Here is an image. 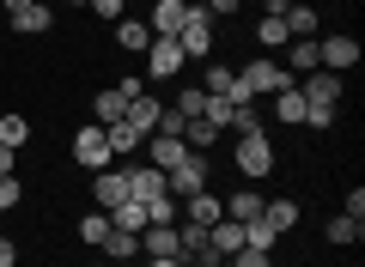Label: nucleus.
I'll return each instance as SVG.
<instances>
[{
	"instance_id": "26",
	"label": "nucleus",
	"mask_w": 365,
	"mask_h": 267,
	"mask_svg": "<svg viewBox=\"0 0 365 267\" xmlns=\"http://www.w3.org/2000/svg\"><path fill=\"white\" fill-rule=\"evenodd\" d=\"M280 19H287L292 37H317V25H323V19H317V6H287Z\"/></svg>"
},
{
	"instance_id": "16",
	"label": "nucleus",
	"mask_w": 365,
	"mask_h": 267,
	"mask_svg": "<svg viewBox=\"0 0 365 267\" xmlns=\"http://www.w3.org/2000/svg\"><path fill=\"white\" fill-rule=\"evenodd\" d=\"M225 219H237V225L262 219V194L256 189H232V194H225Z\"/></svg>"
},
{
	"instance_id": "4",
	"label": "nucleus",
	"mask_w": 365,
	"mask_h": 267,
	"mask_svg": "<svg viewBox=\"0 0 365 267\" xmlns=\"http://www.w3.org/2000/svg\"><path fill=\"white\" fill-rule=\"evenodd\" d=\"M110 158H116V152H110V134H104L98 122L73 134V164H86V170H110Z\"/></svg>"
},
{
	"instance_id": "42",
	"label": "nucleus",
	"mask_w": 365,
	"mask_h": 267,
	"mask_svg": "<svg viewBox=\"0 0 365 267\" xmlns=\"http://www.w3.org/2000/svg\"><path fill=\"white\" fill-rule=\"evenodd\" d=\"M146 267H182L177 255H146Z\"/></svg>"
},
{
	"instance_id": "18",
	"label": "nucleus",
	"mask_w": 365,
	"mask_h": 267,
	"mask_svg": "<svg viewBox=\"0 0 365 267\" xmlns=\"http://www.w3.org/2000/svg\"><path fill=\"white\" fill-rule=\"evenodd\" d=\"M274 115H280L287 127H304V91H299V85L274 91Z\"/></svg>"
},
{
	"instance_id": "34",
	"label": "nucleus",
	"mask_w": 365,
	"mask_h": 267,
	"mask_svg": "<svg viewBox=\"0 0 365 267\" xmlns=\"http://www.w3.org/2000/svg\"><path fill=\"white\" fill-rule=\"evenodd\" d=\"M182 127H189V115H177V110H158L153 134H170V140H182Z\"/></svg>"
},
{
	"instance_id": "12",
	"label": "nucleus",
	"mask_w": 365,
	"mask_h": 267,
	"mask_svg": "<svg viewBox=\"0 0 365 267\" xmlns=\"http://www.w3.org/2000/svg\"><path fill=\"white\" fill-rule=\"evenodd\" d=\"M182 219H189V225H213V219H225V201H220L213 189H201V194L182 201Z\"/></svg>"
},
{
	"instance_id": "28",
	"label": "nucleus",
	"mask_w": 365,
	"mask_h": 267,
	"mask_svg": "<svg viewBox=\"0 0 365 267\" xmlns=\"http://www.w3.org/2000/svg\"><path fill=\"white\" fill-rule=\"evenodd\" d=\"M104 237H110V213H86V219H79V243L104 249Z\"/></svg>"
},
{
	"instance_id": "6",
	"label": "nucleus",
	"mask_w": 365,
	"mask_h": 267,
	"mask_svg": "<svg viewBox=\"0 0 365 267\" xmlns=\"http://www.w3.org/2000/svg\"><path fill=\"white\" fill-rule=\"evenodd\" d=\"M91 201H98V213L134 201V194H128V170H91Z\"/></svg>"
},
{
	"instance_id": "46",
	"label": "nucleus",
	"mask_w": 365,
	"mask_h": 267,
	"mask_svg": "<svg viewBox=\"0 0 365 267\" xmlns=\"http://www.w3.org/2000/svg\"><path fill=\"white\" fill-rule=\"evenodd\" d=\"M67 6H86V0H67Z\"/></svg>"
},
{
	"instance_id": "21",
	"label": "nucleus",
	"mask_w": 365,
	"mask_h": 267,
	"mask_svg": "<svg viewBox=\"0 0 365 267\" xmlns=\"http://www.w3.org/2000/svg\"><path fill=\"white\" fill-rule=\"evenodd\" d=\"M104 255H110V261H134V255H140V231H116V225H110Z\"/></svg>"
},
{
	"instance_id": "44",
	"label": "nucleus",
	"mask_w": 365,
	"mask_h": 267,
	"mask_svg": "<svg viewBox=\"0 0 365 267\" xmlns=\"http://www.w3.org/2000/svg\"><path fill=\"white\" fill-rule=\"evenodd\" d=\"M0 6H6V13H19V6H31V0H0Z\"/></svg>"
},
{
	"instance_id": "41",
	"label": "nucleus",
	"mask_w": 365,
	"mask_h": 267,
	"mask_svg": "<svg viewBox=\"0 0 365 267\" xmlns=\"http://www.w3.org/2000/svg\"><path fill=\"white\" fill-rule=\"evenodd\" d=\"M19 261V249H13V237H0V267H13Z\"/></svg>"
},
{
	"instance_id": "10",
	"label": "nucleus",
	"mask_w": 365,
	"mask_h": 267,
	"mask_svg": "<svg viewBox=\"0 0 365 267\" xmlns=\"http://www.w3.org/2000/svg\"><path fill=\"white\" fill-rule=\"evenodd\" d=\"M287 67L292 79H304V73H317V67H323V55H317V37H292V49H287Z\"/></svg>"
},
{
	"instance_id": "7",
	"label": "nucleus",
	"mask_w": 365,
	"mask_h": 267,
	"mask_svg": "<svg viewBox=\"0 0 365 267\" xmlns=\"http://www.w3.org/2000/svg\"><path fill=\"white\" fill-rule=\"evenodd\" d=\"M317 55L329 73H347V67H359V37H317Z\"/></svg>"
},
{
	"instance_id": "36",
	"label": "nucleus",
	"mask_w": 365,
	"mask_h": 267,
	"mask_svg": "<svg viewBox=\"0 0 365 267\" xmlns=\"http://www.w3.org/2000/svg\"><path fill=\"white\" fill-rule=\"evenodd\" d=\"M86 6H91V13H98V19H110V25H116V19H122V6H128V0H86Z\"/></svg>"
},
{
	"instance_id": "5",
	"label": "nucleus",
	"mask_w": 365,
	"mask_h": 267,
	"mask_svg": "<svg viewBox=\"0 0 365 267\" xmlns=\"http://www.w3.org/2000/svg\"><path fill=\"white\" fill-rule=\"evenodd\" d=\"M177 73H182L177 37H153V43H146V79H177Z\"/></svg>"
},
{
	"instance_id": "35",
	"label": "nucleus",
	"mask_w": 365,
	"mask_h": 267,
	"mask_svg": "<svg viewBox=\"0 0 365 267\" xmlns=\"http://www.w3.org/2000/svg\"><path fill=\"white\" fill-rule=\"evenodd\" d=\"M232 134H262V115L250 110V103H237V110H232Z\"/></svg>"
},
{
	"instance_id": "17",
	"label": "nucleus",
	"mask_w": 365,
	"mask_h": 267,
	"mask_svg": "<svg viewBox=\"0 0 365 267\" xmlns=\"http://www.w3.org/2000/svg\"><path fill=\"white\" fill-rule=\"evenodd\" d=\"M104 134H110V152H140V146H146V127H134L128 115H122V122H110Z\"/></svg>"
},
{
	"instance_id": "2",
	"label": "nucleus",
	"mask_w": 365,
	"mask_h": 267,
	"mask_svg": "<svg viewBox=\"0 0 365 267\" xmlns=\"http://www.w3.org/2000/svg\"><path fill=\"white\" fill-rule=\"evenodd\" d=\"M207 189V152H189L182 164L165 170V194H177V201H189V194Z\"/></svg>"
},
{
	"instance_id": "38",
	"label": "nucleus",
	"mask_w": 365,
	"mask_h": 267,
	"mask_svg": "<svg viewBox=\"0 0 365 267\" xmlns=\"http://www.w3.org/2000/svg\"><path fill=\"white\" fill-rule=\"evenodd\" d=\"M19 194H25V189H19L13 177H0V213H6V206H19Z\"/></svg>"
},
{
	"instance_id": "9",
	"label": "nucleus",
	"mask_w": 365,
	"mask_h": 267,
	"mask_svg": "<svg viewBox=\"0 0 365 267\" xmlns=\"http://www.w3.org/2000/svg\"><path fill=\"white\" fill-rule=\"evenodd\" d=\"M182 19H189V0H153V19H146V31H153V37H177Z\"/></svg>"
},
{
	"instance_id": "40",
	"label": "nucleus",
	"mask_w": 365,
	"mask_h": 267,
	"mask_svg": "<svg viewBox=\"0 0 365 267\" xmlns=\"http://www.w3.org/2000/svg\"><path fill=\"white\" fill-rule=\"evenodd\" d=\"M237 6H244V0H207V13H213V19H232Z\"/></svg>"
},
{
	"instance_id": "14",
	"label": "nucleus",
	"mask_w": 365,
	"mask_h": 267,
	"mask_svg": "<svg viewBox=\"0 0 365 267\" xmlns=\"http://www.w3.org/2000/svg\"><path fill=\"white\" fill-rule=\"evenodd\" d=\"M146 43H153L146 19H128V13H122V19H116V49H128V55H146Z\"/></svg>"
},
{
	"instance_id": "22",
	"label": "nucleus",
	"mask_w": 365,
	"mask_h": 267,
	"mask_svg": "<svg viewBox=\"0 0 365 267\" xmlns=\"http://www.w3.org/2000/svg\"><path fill=\"white\" fill-rule=\"evenodd\" d=\"M323 237L347 249V243H359V237H365V219H347V213H335V219H329V225H323Z\"/></svg>"
},
{
	"instance_id": "29",
	"label": "nucleus",
	"mask_w": 365,
	"mask_h": 267,
	"mask_svg": "<svg viewBox=\"0 0 365 267\" xmlns=\"http://www.w3.org/2000/svg\"><path fill=\"white\" fill-rule=\"evenodd\" d=\"M25 140H31V122H25V115H0V146H13V152H19Z\"/></svg>"
},
{
	"instance_id": "23",
	"label": "nucleus",
	"mask_w": 365,
	"mask_h": 267,
	"mask_svg": "<svg viewBox=\"0 0 365 267\" xmlns=\"http://www.w3.org/2000/svg\"><path fill=\"white\" fill-rule=\"evenodd\" d=\"M91 110H98V127H110V122H122V110H128V98H122V91L110 85V91H98V98H91Z\"/></svg>"
},
{
	"instance_id": "19",
	"label": "nucleus",
	"mask_w": 365,
	"mask_h": 267,
	"mask_svg": "<svg viewBox=\"0 0 365 267\" xmlns=\"http://www.w3.org/2000/svg\"><path fill=\"white\" fill-rule=\"evenodd\" d=\"M140 255H177V225H146L140 231Z\"/></svg>"
},
{
	"instance_id": "25",
	"label": "nucleus",
	"mask_w": 365,
	"mask_h": 267,
	"mask_svg": "<svg viewBox=\"0 0 365 267\" xmlns=\"http://www.w3.org/2000/svg\"><path fill=\"white\" fill-rule=\"evenodd\" d=\"M177 219H182L177 194H153V201H146V225H177Z\"/></svg>"
},
{
	"instance_id": "24",
	"label": "nucleus",
	"mask_w": 365,
	"mask_h": 267,
	"mask_svg": "<svg viewBox=\"0 0 365 267\" xmlns=\"http://www.w3.org/2000/svg\"><path fill=\"white\" fill-rule=\"evenodd\" d=\"M256 43H262V49H280V43H292L287 19H280V13H262V25H256Z\"/></svg>"
},
{
	"instance_id": "1",
	"label": "nucleus",
	"mask_w": 365,
	"mask_h": 267,
	"mask_svg": "<svg viewBox=\"0 0 365 267\" xmlns=\"http://www.w3.org/2000/svg\"><path fill=\"white\" fill-rule=\"evenodd\" d=\"M177 49H182V61H207V49H213V13L207 6L189 0V19H182V31H177Z\"/></svg>"
},
{
	"instance_id": "32",
	"label": "nucleus",
	"mask_w": 365,
	"mask_h": 267,
	"mask_svg": "<svg viewBox=\"0 0 365 267\" xmlns=\"http://www.w3.org/2000/svg\"><path fill=\"white\" fill-rule=\"evenodd\" d=\"M122 115H128L134 127H146V134H153V122H158V103H153V98H134V103H128Z\"/></svg>"
},
{
	"instance_id": "31",
	"label": "nucleus",
	"mask_w": 365,
	"mask_h": 267,
	"mask_svg": "<svg viewBox=\"0 0 365 267\" xmlns=\"http://www.w3.org/2000/svg\"><path fill=\"white\" fill-rule=\"evenodd\" d=\"M304 127L311 134H329L335 127V103H304Z\"/></svg>"
},
{
	"instance_id": "43",
	"label": "nucleus",
	"mask_w": 365,
	"mask_h": 267,
	"mask_svg": "<svg viewBox=\"0 0 365 267\" xmlns=\"http://www.w3.org/2000/svg\"><path fill=\"white\" fill-rule=\"evenodd\" d=\"M0 177H13V146H0Z\"/></svg>"
},
{
	"instance_id": "37",
	"label": "nucleus",
	"mask_w": 365,
	"mask_h": 267,
	"mask_svg": "<svg viewBox=\"0 0 365 267\" xmlns=\"http://www.w3.org/2000/svg\"><path fill=\"white\" fill-rule=\"evenodd\" d=\"M341 213H347V219H365V189H359V182L347 189V206H341Z\"/></svg>"
},
{
	"instance_id": "11",
	"label": "nucleus",
	"mask_w": 365,
	"mask_h": 267,
	"mask_svg": "<svg viewBox=\"0 0 365 267\" xmlns=\"http://www.w3.org/2000/svg\"><path fill=\"white\" fill-rule=\"evenodd\" d=\"M6 19H13V31H19V37H43V31L55 25V13L43 6V0H31V6H19V13H6Z\"/></svg>"
},
{
	"instance_id": "33",
	"label": "nucleus",
	"mask_w": 365,
	"mask_h": 267,
	"mask_svg": "<svg viewBox=\"0 0 365 267\" xmlns=\"http://www.w3.org/2000/svg\"><path fill=\"white\" fill-rule=\"evenodd\" d=\"M201 103H207V91H201V85H182L170 110H177V115H201Z\"/></svg>"
},
{
	"instance_id": "45",
	"label": "nucleus",
	"mask_w": 365,
	"mask_h": 267,
	"mask_svg": "<svg viewBox=\"0 0 365 267\" xmlns=\"http://www.w3.org/2000/svg\"><path fill=\"white\" fill-rule=\"evenodd\" d=\"M104 267H128V261H104Z\"/></svg>"
},
{
	"instance_id": "8",
	"label": "nucleus",
	"mask_w": 365,
	"mask_h": 267,
	"mask_svg": "<svg viewBox=\"0 0 365 267\" xmlns=\"http://www.w3.org/2000/svg\"><path fill=\"white\" fill-rule=\"evenodd\" d=\"M304 103H341V91H347V79L329 73V67H317V73H304Z\"/></svg>"
},
{
	"instance_id": "39",
	"label": "nucleus",
	"mask_w": 365,
	"mask_h": 267,
	"mask_svg": "<svg viewBox=\"0 0 365 267\" xmlns=\"http://www.w3.org/2000/svg\"><path fill=\"white\" fill-rule=\"evenodd\" d=\"M116 91L134 103V98H146V79H140V73H134V79H116Z\"/></svg>"
},
{
	"instance_id": "15",
	"label": "nucleus",
	"mask_w": 365,
	"mask_h": 267,
	"mask_svg": "<svg viewBox=\"0 0 365 267\" xmlns=\"http://www.w3.org/2000/svg\"><path fill=\"white\" fill-rule=\"evenodd\" d=\"M128 194L134 201H153V194H165V170H153V164H140V170H128Z\"/></svg>"
},
{
	"instance_id": "30",
	"label": "nucleus",
	"mask_w": 365,
	"mask_h": 267,
	"mask_svg": "<svg viewBox=\"0 0 365 267\" xmlns=\"http://www.w3.org/2000/svg\"><path fill=\"white\" fill-rule=\"evenodd\" d=\"M232 79H237V67H225V61H207V79H201V91H232Z\"/></svg>"
},
{
	"instance_id": "20",
	"label": "nucleus",
	"mask_w": 365,
	"mask_h": 267,
	"mask_svg": "<svg viewBox=\"0 0 365 267\" xmlns=\"http://www.w3.org/2000/svg\"><path fill=\"white\" fill-rule=\"evenodd\" d=\"M262 225L268 231H292L299 225V201H262Z\"/></svg>"
},
{
	"instance_id": "13",
	"label": "nucleus",
	"mask_w": 365,
	"mask_h": 267,
	"mask_svg": "<svg viewBox=\"0 0 365 267\" xmlns=\"http://www.w3.org/2000/svg\"><path fill=\"white\" fill-rule=\"evenodd\" d=\"M146 158H153V170H170V164H182V158H189V146L170 140V134H146Z\"/></svg>"
},
{
	"instance_id": "27",
	"label": "nucleus",
	"mask_w": 365,
	"mask_h": 267,
	"mask_svg": "<svg viewBox=\"0 0 365 267\" xmlns=\"http://www.w3.org/2000/svg\"><path fill=\"white\" fill-rule=\"evenodd\" d=\"M110 225H116V231H146V206H140V201L110 206Z\"/></svg>"
},
{
	"instance_id": "3",
	"label": "nucleus",
	"mask_w": 365,
	"mask_h": 267,
	"mask_svg": "<svg viewBox=\"0 0 365 267\" xmlns=\"http://www.w3.org/2000/svg\"><path fill=\"white\" fill-rule=\"evenodd\" d=\"M237 170H244L250 182H262L274 170V140L268 134H237Z\"/></svg>"
}]
</instances>
